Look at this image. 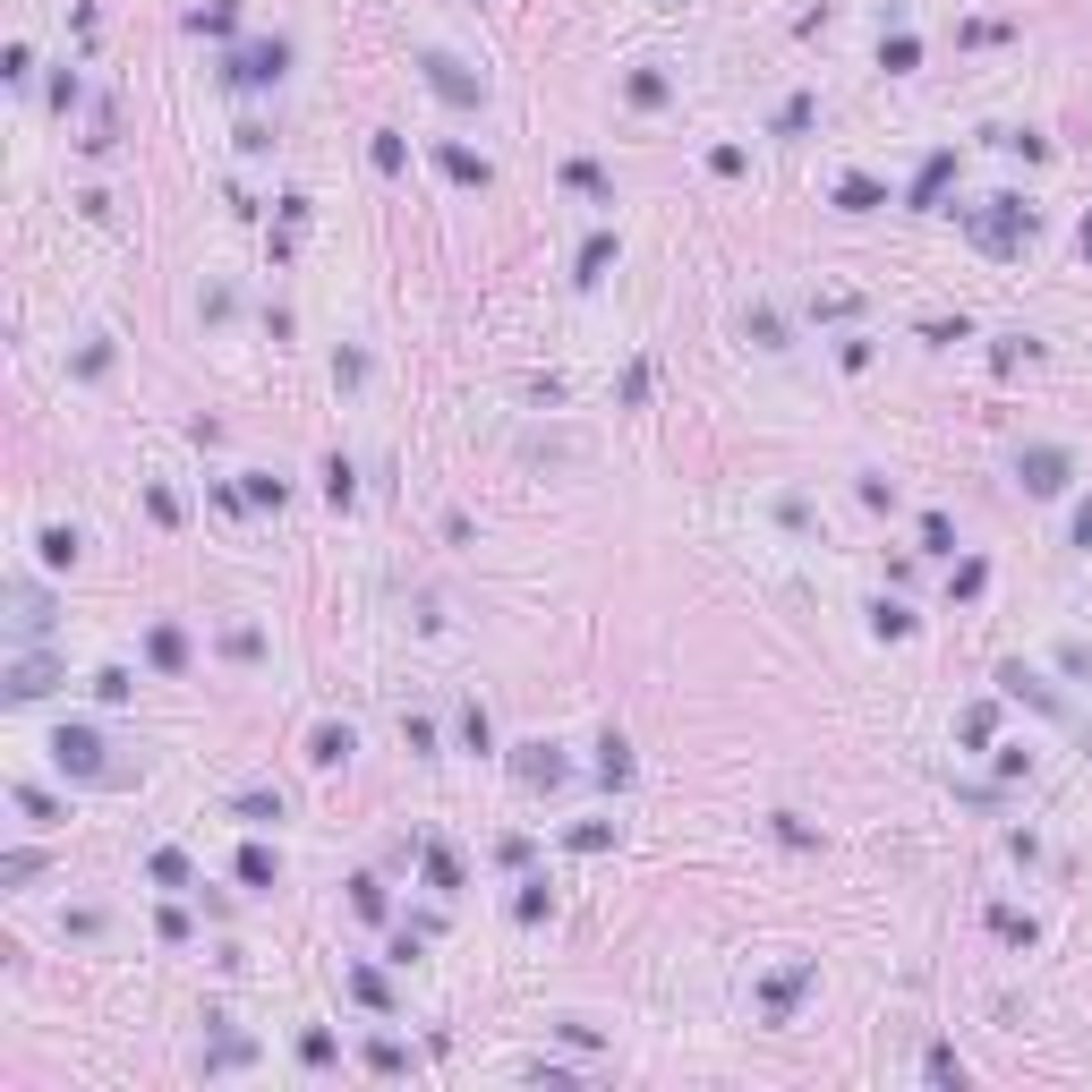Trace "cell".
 I'll use <instances>...</instances> for the list:
<instances>
[{
	"instance_id": "7a4b0ae2",
	"label": "cell",
	"mask_w": 1092,
	"mask_h": 1092,
	"mask_svg": "<svg viewBox=\"0 0 1092 1092\" xmlns=\"http://www.w3.org/2000/svg\"><path fill=\"white\" fill-rule=\"evenodd\" d=\"M427 78H436V95H453V103H478V86H470L453 61H427Z\"/></svg>"
},
{
	"instance_id": "6da1fadb",
	"label": "cell",
	"mask_w": 1092,
	"mask_h": 1092,
	"mask_svg": "<svg viewBox=\"0 0 1092 1092\" xmlns=\"http://www.w3.org/2000/svg\"><path fill=\"white\" fill-rule=\"evenodd\" d=\"M1024 487H1041V495L1067 487V461H1058V453H1024Z\"/></svg>"
},
{
	"instance_id": "277c9868",
	"label": "cell",
	"mask_w": 1092,
	"mask_h": 1092,
	"mask_svg": "<svg viewBox=\"0 0 1092 1092\" xmlns=\"http://www.w3.org/2000/svg\"><path fill=\"white\" fill-rule=\"evenodd\" d=\"M1075 538H1084V546H1092V504H1084V512H1075Z\"/></svg>"
},
{
	"instance_id": "3957f363",
	"label": "cell",
	"mask_w": 1092,
	"mask_h": 1092,
	"mask_svg": "<svg viewBox=\"0 0 1092 1092\" xmlns=\"http://www.w3.org/2000/svg\"><path fill=\"white\" fill-rule=\"evenodd\" d=\"M239 78H283V44H265V52H248V69Z\"/></svg>"
}]
</instances>
